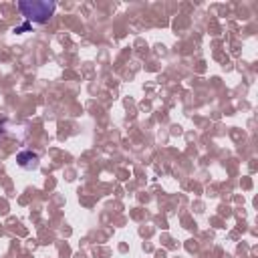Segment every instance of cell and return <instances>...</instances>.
Masks as SVG:
<instances>
[{
  "instance_id": "6da1fadb",
  "label": "cell",
  "mask_w": 258,
  "mask_h": 258,
  "mask_svg": "<svg viewBox=\"0 0 258 258\" xmlns=\"http://www.w3.org/2000/svg\"><path fill=\"white\" fill-rule=\"evenodd\" d=\"M19 11L27 21L35 25H47L57 11V3L53 0H21Z\"/></svg>"
},
{
  "instance_id": "7a4b0ae2",
  "label": "cell",
  "mask_w": 258,
  "mask_h": 258,
  "mask_svg": "<svg viewBox=\"0 0 258 258\" xmlns=\"http://www.w3.org/2000/svg\"><path fill=\"white\" fill-rule=\"evenodd\" d=\"M17 164H19V168H23L27 172H37L41 166V156L33 150H23L17 154Z\"/></svg>"
},
{
  "instance_id": "3957f363",
  "label": "cell",
  "mask_w": 258,
  "mask_h": 258,
  "mask_svg": "<svg viewBox=\"0 0 258 258\" xmlns=\"http://www.w3.org/2000/svg\"><path fill=\"white\" fill-rule=\"evenodd\" d=\"M29 29H31V25H25V27H19V29H15V33H19V35H21V33H25V31H29Z\"/></svg>"
}]
</instances>
